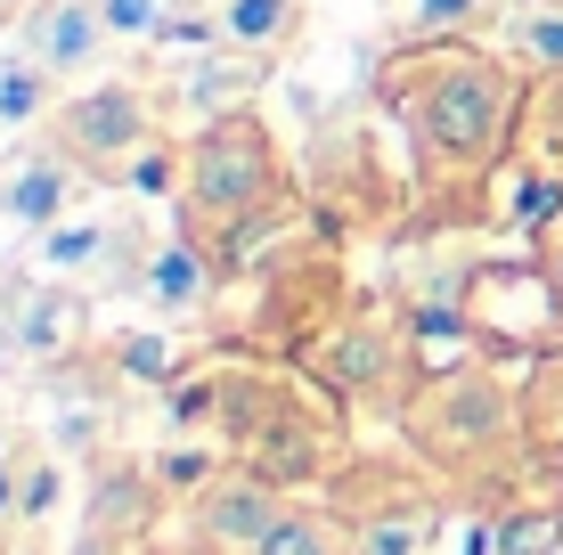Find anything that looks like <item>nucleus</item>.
<instances>
[{"label":"nucleus","mask_w":563,"mask_h":555,"mask_svg":"<svg viewBox=\"0 0 563 555\" xmlns=\"http://www.w3.org/2000/svg\"><path fill=\"white\" fill-rule=\"evenodd\" d=\"M278 197V147L254 114H212L205 140L180 156V204H188V229L197 237H238L262 204Z\"/></svg>","instance_id":"2"},{"label":"nucleus","mask_w":563,"mask_h":555,"mask_svg":"<svg viewBox=\"0 0 563 555\" xmlns=\"http://www.w3.org/2000/svg\"><path fill=\"white\" fill-rule=\"evenodd\" d=\"M123 368H131V376H147V385H164L180 359H172V343H155V335H123Z\"/></svg>","instance_id":"19"},{"label":"nucleus","mask_w":563,"mask_h":555,"mask_svg":"<svg viewBox=\"0 0 563 555\" xmlns=\"http://www.w3.org/2000/svg\"><path fill=\"white\" fill-rule=\"evenodd\" d=\"M49 131H57V156H74L82 171H131V156L155 147V114L123 82L90 90V99H66L49 114Z\"/></svg>","instance_id":"5"},{"label":"nucleus","mask_w":563,"mask_h":555,"mask_svg":"<svg viewBox=\"0 0 563 555\" xmlns=\"http://www.w3.org/2000/svg\"><path fill=\"white\" fill-rule=\"evenodd\" d=\"M33 114H49V66H33L16 49V57H0V131H25Z\"/></svg>","instance_id":"14"},{"label":"nucleus","mask_w":563,"mask_h":555,"mask_svg":"<svg viewBox=\"0 0 563 555\" xmlns=\"http://www.w3.org/2000/svg\"><path fill=\"white\" fill-rule=\"evenodd\" d=\"M42 262L57 278H107L131 262V229L123 221H57L42 237Z\"/></svg>","instance_id":"9"},{"label":"nucleus","mask_w":563,"mask_h":555,"mask_svg":"<svg viewBox=\"0 0 563 555\" xmlns=\"http://www.w3.org/2000/svg\"><path fill=\"white\" fill-rule=\"evenodd\" d=\"M531 409L563 433V352H555V359H539V376H531Z\"/></svg>","instance_id":"20"},{"label":"nucleus","mask_w":563,"mask_h":555,"mask_svg":"<svg viewBox=\"0 0 563 555\" xmlns=\"http://www.w3.org/2000/svg\"><path fill=\"white\" fill-rule=\"evenodd\" d=\"M522 57H531V66H548V74H563V0H548V9H531L522 16Z\"/></svg>","instance_id":"15"},{"label":"nucleus","mask_w":563,"mask_h":555,"mask_svg":"<svg viewBox=\"0 0 563 555\" xmlns=\"http://www.w3.org/2000/svg\"><path fill=\"white\" fill-rule=\"evenodd\" d=\"M25 57L33 66H49V74H82L90 57H99L114 33H107V9L99 0H33V16H25Z\"/></svg>","instance_id":"6"},{"label":"nucleus","mask_w":563,"mask_h":555,"mask_svg":"<svg viewBox=\"0 0 563 555\" xmlns=\"http://www.w3.org/2000/svg\"><path fill=\"white\" fill-rule=\"evenodd\" d=\"M302 25V0H221L212 9V42L221 49H245V57H269L286 49Z\"/></svg>","instance_id":"10"},{"label":"nucleus","mask_w":563,"mask_h":555,"mask_svg":"<svg viewBox=\"0 0 563 555\" xmlns=\"http://www.w3.org/2000/svg\"><path fill=\"white\" fill-rule=\"evenodd\" d=\"M539 270H548V278H555V295H563V213L539 221Z\"/></svg>","instance_id":"21"},{"label":"nucleus","mask_w":563,"mask_h":555,"mask_svg":"<svg viewBox=\"0 0 563 555\" xmlns=\"http://www.w3.org/2000/svg\"><path fill=\"white\" fill-rule=\"evenodd\" d=\"M74 156H25L9 164V180H0V213L9 221H33V229H57L66 221V197H74Z\"/></svg>","instance_id":"8"},{"label":"nucleus","mask_w":563,"mask_h":555,"mask_svg":"<svg viewBox=\"0 0 563 555\" xmlns=\"http://www.w3.org/2000/svg\"><path fill=\"white\" fill-rule=\"evenodd\" d=\"M16 352H74L82 343V295H57V286H33L16 302Z\"/></svg>","instance_id":"12"},{"label":"nucleus","mask_w":563,"mask_h":555,"mask_svg":"<svg viewBox=\"0 0 563 555\" xmlns=\"http://www.w3.org/2000/svg\"><path fill=\"white\" fill-rule=\"evenodd\" d=\"M474 555H563V507H507L498 523H482Z\"/></svg>","instance_id":"13"},{"label":"nucleus","mask_w":563,"mask_h":555,"mask_svg":"<svg viewBox=\"0 0 563 555\" xmlns=\"http://www.w3.org/2000/svg\"><path fill=\"white\" fill-rule=\"evenodd\" d=\"M123 180L140 188V197H164V188H180V156H172V147H140Z\"/></svg>","instance_id":"18"},{"label":"nucleus","mask_w":563,"mask_h":555,"mask_svg":"<svg viewBox=\"0 0 563 555\" xmlns=\"http://www.w3.org/2000/svg\"><path fill=\"white\" fill-rule=\"evenodd\" d=\"M16 499H25V490H16V474H9V449H0V514H9Z\"/></svg>","instance_id":"22"},{"label":"nucleus","mask_w":563,"mask_h":555,"mask_svg":"<svg viewBox=\"0 0 563 555\" xmlns=\"http://www.w3.org/2000/svg\"><path fill=\"white\" fill-rule=\"evenodd\" d=\"M515 425H522V409L474 368L424 376V392H417V442L433 457H450V466H474L482 442H507Z\"/></svg>","instance_id":"4"},{"label":"nucleus","mask_w":563,"mask_h":555,"mask_svg":"<svg viewBox=\"0 0 563 555\" xmlns=\"http://www.w3.org/2000/svg\"><path fill=\"white\" fill-rule=\"evenodd\" d=\"M0 9H33V0H0Z\"/></svg>","instance_id":"23"},{"label":"nucleus","mask_w":563,"mask_h":555,"mask_svg":"<svg viewBox=\"0 0 563 555\" xmlns=\"http://www.w3.org/2000/svg\"><path fill=\"white\" fill-rule=\"evenodd\" d=\"M245 555H367V540H360V523H343L327 507H278Z\"/></svg>","instance_id":"7"},{"label":"nucleus","mask_w":563,"mask_h":555,"mask_svg":"<svg viewBox=\"0 0 563 555\" xmlns=\"http://www.w3.org/2000/svg\"><path fill=\"white\" fill-rule=\"evenodd\" d=\"M384 107L409 123L417 164L433 180H482L515 147L522 82L507 57H490L474 42H417L384 66Z\"/></svg>","instance_id":"1"},{"label":"nucleus","mask_w":563,"mask_h":555,"mask_svg":"<svg viewBox=\"0 0 563 555\" xmlns=\"http://www.w3.org/2000/svg\"><path fill=\"white\" fill-rule=\"evenodd\" d=\"M409 16H417V33L450 42L457 25H474V16H482V0H409Z\"/></svg>","instance_id":"17"},{"label":"nucleus","mask_w":563,"mask_h":555,"mask_svg":"<svg viewBox=\"0 0 563 555\" xmlns=\"http://www.w3.org/2000/svg\"><path fill=\"white\" fill-rule=\"evenodd\" d=\"M140 295L155 302V311H197V302L212 295V270L197 254V237H164L155 254L140 262Z\"/></svg>","instance_id":"11"},{"label":"nucleus","mask_w":563,"mask_h":555,"mask_svg":"<svg viewBox=\"0 0 563 555\" xmlns=\"http://www.w3.org/2000/svg\"><path fill=\"white\" fill-rule=\"evenodd\" d=\"M99 9H107L114 42H147V33H164V0H99Z\"/></svg>","instance_id":"16"},{"label":"nucleus","mask_w":563,"mask_h":555,"mask_svg":"<svg viewBox=\"0 0 563 555\" xmlns=\"http://www.w3.org/2000/svg\"><path fill=\"white\" fill-rule=\"evenodd\" d=\"M465 328L490 352H563V295L539 262H490L465 286Z\"/></svg>","instance_id":"3"}]
</instances>
